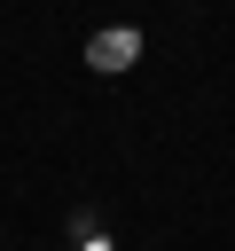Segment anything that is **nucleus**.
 <instances>
[{"mask_svg": "<svg viewBox=\"0 0 235 251\" xmlns=\"http://www.w3.org/2000/svg\"><path fill=\"white\" fill-rule=\"evenodd\" d=\"M133 47H141L133 31H102V39H86V63H94V71H125Z\"/></svg>", "mask_w": 235, "mask_h": 251, "instance_id": "nucleus-1", "label": "nucleus"}]
</instances>
